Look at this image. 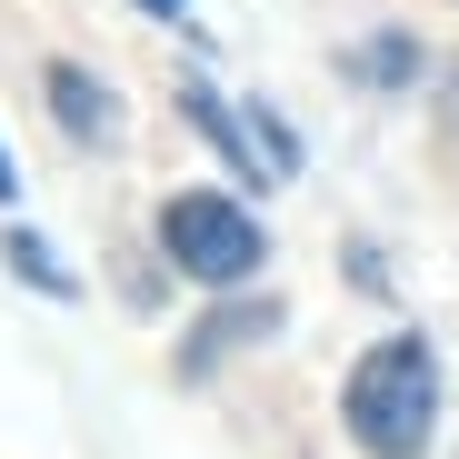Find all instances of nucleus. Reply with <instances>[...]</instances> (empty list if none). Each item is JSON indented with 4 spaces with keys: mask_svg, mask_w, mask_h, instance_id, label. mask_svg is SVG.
<instances>
[{
    "mask_svg": "<svg viewBox=\"0 0 459 459\" xmlns=\"http://www.w3.org/2000/svg\"><path fill=\"white\" fill-rule=\"evenodd\" d=\"M350 439L369 449V459H420V439H429V420H439V359H429V340H379L359 369H350Z\"/></svg>",
    "mask_w": 459,
    "mask_h": 459,
    "instance_id": "obj_1",
    "label": "nucleus"
},
{
    "mask_svg": "<svg viewBox=\"0 0 459 459\" xmlns=\"http://www.w3.org/2000/svg\"><path fill=\"white\" fill-rule=\"evenodd\" d=\"M160 250H170V270H190L200 290H240V280L260 270V220H250L240 200H220V190H190V200L160 210Z\"/></svg>",
    "mask_w": 459,
    "mask_h": 459,
    "instance_id": "obj_2",
    "label": "nucleus"
},
{
    "mask_svg": "<svg viewBox=\"0 0 459 459\" xmlns=\"http://www.w3.org/2000/svg\"><path fill=\"white\" fill-rule=\"evenodd\" d=\"M140 11H150V21H180V0H140Z\"/></svg>",
    "mask_w": 459,
    "mask_h": 459,
    "instance_id": "obj_6",
    "label": "nucleus"
},
{
    "mask_svg": "<svg viewBox=\"0 0 459 459\" xmlns=\"http://www.w3.org/2000/svg\"><path fill=\"white\" fill-rule=\"evenodd\" d=\"M449 130H459V81H449Z\"/></svg>",
    "mask_w": 459,
    "mask_h": 459,
    "instance_id": "obj_8",
    "label": "nucleus"
},
{
    "mask_svg": "<svg viewBox=\"0 0 459 459\" xmlns=\"http://www.w3.org/2000/svg\"><path fill=\"white\" fill-rule=\"evenodd\" d=\"M50 110H60V130L70 140H110V100H100V81H91V70L81 60H50Z\"/></svg>",
    "mask_w": 459,
    "mask_h": 459,
    "instance_id": "obj_3",
    "label": "nucleus"
},
{
    "mask_svg": "<svg viewBox=\"0 0 459 459\" xmlns=\"http://www.w3.org/2000/svg\"><path fill=\"white\" fill-rule=\"evenodd\" d=\"M270 320H280V310H270V299H250V310H220V320L200 330V350H190V369H200L210 350H240V340H250V330H270Z\"/></svg>",
    "mask_w": 459,
    "mask_h": 459,
    "instance_id": "obj_4",
    "label": "nucleus"
},
{
    "mask_svg": "<svg viewBox=\"0 0 459 459\" xmlns=\"http://www.w3.org/2000/svg\"><path fill=\"white\" fill-rule=\"evenodd\" d=\"M0 260H11V270H21L30 290H50V299H70V270H60V260H50L40 240H30V230H11V250H0Z\"/></svg>",
    "mask_w": 459,
    "mask_h": 459,
    "instance_id": "obj_5",
    "label": "nucleus"
},
{
    "mask_svg": "<svg viewBox=\"0 0 459 459\" xmlns=\"http://www.w3.org/2000/svg\"><path fill=\"white\" fill-rule=\"evenodd\" d=\"M11 190H21V180H11V150H0V200H11Z\"/></svg>",
    "mask_w": 459,
    "mask_h": 459,
    "instance_id": "obj_7",
    "label": "nucleus"
}]
</instances>
